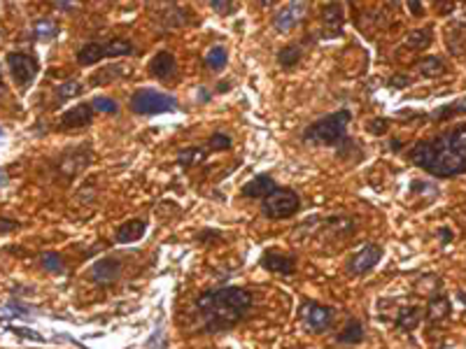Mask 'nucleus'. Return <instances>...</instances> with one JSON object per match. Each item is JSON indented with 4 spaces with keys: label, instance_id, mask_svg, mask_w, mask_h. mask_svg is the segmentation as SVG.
Returning <instances> with one entry per match:
<instances>
[{
    "label": "nucleus",
    "instance_id": "nucleus-44",
    "mask_svg": "<svg viewBox=\"0 0 466 349\" xmlns=\"http://www.w3.org/2000/svg\"><path fill=\"white\" fill-rule=\"evenodd\" d=\"M0 182H3V173H0Z\"/></svg>",
    "mask_w": 466,
    "mask_h": 349
},
{
    "label": "nucleus",
    "instance_id": "nucleus-27",
    "mask_svg": "<svg viewBox=\"0 0 466 349\" xmlns=\"http://www.w3.org/2000/svg\"><path fill=\"white\" fill-rule=\"evenodd\" d=\"M80 93H82V84H80V82H75V79L63 82V84L54 91L56 105H63V103H66V100H70V98H78Z\"/></svg>",
    "mask_w": 466,
    "mask_h": 349
},
{
    "label": "nucleus",
    "instance_id": "nucleus-31",
    "mask_svg": "<svg viewBox=\"0 0 466 349\" xmlns=\"http://www.w3.org/2000/svg\"><path fill=\"white\" fill-rule=\"evenodd\" d=\"M231 144H233V140L228 135H224V133H215V135L208 140L210 151H224V149L231 147Z\"/></svg>",
    "mask_w": 466,
    "mask_h": 349
},
{
    "label": "nucleus",
    "instance_id": "nucleus-2",
    "mask_svg": "<svg viewBox=\"0 0 466 349\" xmlns=\"http://www.w3.org/2000/svg\"><path fill=\"white\" fill-rule=\"evenodd\" d=\"M408 158L420 170L433 177H457L466 173V122L440 133L431 140H422L408 151Z\"/></svg>",
    "mask_w": 466,
    "mask_h": 349
},
{
    "label": "nucleus",
    "instance_id": "nucleus-9",
    "mask_svg": "<svg viewBox=\"0 0 466 349\" xmlns=\"http://www.w3.org/2000/svg\"><path fill=\"white\" fill-rule=\"evenodd\" d=\"M308 5L305 3H289V5H283L276 17H273V28L280 30V33H292L294 28H298L301 23L305 21V17H308Z\"/></svg>",
    "mask_w": 466,
    "mask_h": 349
},
{
    "label": "nucleus",
    "instance_id": "nucleus-3",
    "mask_svg": "<svg viewBox=\"0 0 466 349\" xmlns=\"http://www.w3.org/2000/svg\"><path fill=\"white\" fill-rule=\"evenodd\" d=\"M352 122V114L350 110H338L329 117L317 119L315 124H310L303 133V140L310 144H341L348 135V126Z\"/></svg>",
    "mask_w": 466,
    "mask_h": 349
},
{
    "label": "nucleus",
    "instance_id": "nucleus-33",
    "mask_svg": "<svg viewBox=\"0 0 466 349\" xmlns=\"http://www.w3.org/2000/svg\"><path fill=\"white\" fill-rule=\"evenodd\" d=\"M210 8H213L217 15L226 17V15H233L235 10H238V5L233 3H226V0H215V3H210Z\"/></svg>",
    "mask_w": 466,
    "mask_h": 349
},
{
    "label": "nucleus",
    "instance_id": "nucleus-36",
    "mask_svg": "<svg viewBox=\"0 0 466 349\" xmlns=\"http://www.w3.org/2000/svg\"><path fill=\"white\" fill-rule=\"evenodd\" d=\"M438 236H440V243H443V245H450V240H452V231H450L448 226H443V228H440V231H438Z\"/></svg>",
    "mask_w": 466,
    "mask_h": 349
},
{
    "label": "nucleus",
    "instance_id": "nucleus-22",
    "mask_svg": "<svg viewBox=\"0 0 466 349\" xmlns=\"http://www.w3.org/2000/svg\"><path fill=\"white\" fill-rule=\"evenodd\" d=\"M208 154H210L208 147H187V149L177 151V163L184 168H191V166H196V163L206 161Z\"/></svg>",
    "mask_w": 466,
    "mask_h": 349
},
{
    "label": "nucleus",
    "instance_id": "nucleus-19",
    "mask_svg": "<svg viewBox=\"0 0 466 349\" xmlns=\"http://www.w3.org/2000/svg\"><path fill=\"white\" fill-rule=\"evenodd\" d=\"M420 319H422V310L418 305H406L397 312V326L401 331H413V328H418Z\"/></svg>",
    "mask_w": 466,
    "mask_h": 349
},
{
    "label": "nucleus",
    "instance_id": "nucleus-14",
    "mask_svg": "<svg viewBox=\"0 0 466 349\" xmlns=\"http://www.w3.org/2000/svg\"><path fill=\"white\" fill-rule=\"evenodd\" d=\"M145 231H147L145 219H129L117 228V233H114V243H119V245L138 243V240L145 236Z\"/></svg>",
    "mask_w": 466,
    "mask_h": 349
},
{
    "label": "nucleus",
    "instance_id": "nucleus-45",
    "mask_svg": "<svg viewBox=\"0 0 466 349\" xmlns=\"http://www.w3.org/2000/svg\"><path fill=\"white\" fill-rule=\"evenodd\" d=\"M0 135H3V131H0Z\"/></svg>",
    "mask_w": 466,
    "mask_h": 349
},
{
    "label": "nucleus",
    "instance_id": "nucleus-35",
    "mask_svg": "<svg viewBox=\"0 0 466 349\" xmlns=\"http://www.w3.org/2000/svg\"><path fill=\"white\" fill-rule=\"evenodd\" d=\"M17 228H19V221L0 217V233H10V231H17Z\"/></svg>",
    "mask_w": 466,
    "mask_h": 349
},
{
    "label": "nucleus",
    "instance_id": "nucleus-32",
    "mask_svg": "<svg viewBox=\"0 0 466 349\" xmlns=\"http://www.w3.org/2000/svg\"><path fill=\"white\" fill-rule=\"evenodd\" d=\"M450 112H466V98L459 100V103H450V105L440 107L438 112H433V119H448Z\"/></svg>",
    "mask_w": 466,
    "mask_h": 349
},
{
    "label": "nucleus",
    "instance_id": "nucleus-1",
    "mask_svg": "<svg viewBox=\"0 0 466 349\" xmlns=\"http://www.w3.org/2000/svg\"><path fill=\"white\" fill-rule=\"evenodd\" d=\"M254 305V296L242 287L210 289L194 301V323L203 333L226 331L245 319Z\"/></svg>",
    "mask_w": 466,
    "mask_h": 349
},
{
    "label": "nucleus",
    "instance_id": "nucleus-28",
    "mask_svg": "<svg viewBox=\"0 0 466 349\" xmlns=\"http://www.w3.org/2000/svg\"><path fill=\"white\" fill-rule=\"evenodd\" d=\"M126 73V68L124 66H119V63H114V66H105L100 73H96L93 75V79H91V84L93 86H98V84H110L112 79H117V77H121V75Z\"/></svg>",
    "mask_w": 466,
    "mask_h": 349
},
{
    "label": "nucleus",
    "instance_id": "nucleus-21",
    "mask_svg": "<svg viewBox=\"0 0 466 349\" xmlns=\"http://www.w3.org/2000/svg\"><path fill=\"white\" fill-rule=\"evenodd\" d=\"M301 59H303V47H301V44H296V42L287 44V47H283L278 52V63H280V68H285V70L294 68Z\"/></svg>",
    "mask_w": 466,
    "mask_h": 349
},
{
    "label": "nucleus",
    "instance_id": "nucleus-23",
    "mask_svg": "<svg viewBox=\"0 0 466 349\" xmlns=\"http://www.w3.org/2000/svg\"><path fill=\"white\" fill-rule=\"evenodd\" d=\"M35 40L40 42H52L56 35H59V23L54 19H37L35 26H33Z\"/></svg>",
    "mask_w": 466,
    "mask_h": 349
},
{
    "label": "nucleus",
    "instance_id": "nucleus-17",
    "mask_svg": "<svg viewBox=\"0 0 466 349\" xmlns=\"http://www.w3.org/2000/svg\"><path fill=\"white\" fill-rule=\"evenodd\" d=\"M119 275V263L114 258H100L98 263H93L91 268V279L96 284H112Z\"/></svg>",
    "mask_w": 466,
    "mask_h": 349
},
{
    "label": "nucleus",
    "instance_id": "nucleus-18",
    "mask_svg": "<svg viewBox=\"0 0 466 349\" xmlns=\"http://www.w3.org/2000/svg\"><path fill=\"white\" fill-rule=\"evenodd\" d=\"M448 317H450V301L443 294L433 296L429 301V308H427V319H429V323H438L448 319Z\"/></svg>",
    "mask_w": 466,
    "mask_h": 349
},
{
    "label": "nucleus",
    "instance_id": "nucleus-6",
    "mask_svg": "<svg viewBox=\"0 0 466 349\" xmlns=\"http://www.w3.org/2000/svg\"><path fill=\"white\" fill-rule=\"evenodd\" d=\"M301 209V198L294 189H276L261 200V212L268 219H289Z\"/></svg>",
    "mask_w": 466,
    "mask_h": 349
},
{
    "label": "nucleus",
    "instance_id": "nucleus-42",
    "mask_svg": "<svg viewBox=\"0 0 466 349\" xmlns=\"http://www.w3.org/2000/svg\"><path fill=\"white\" fill-rule=\"evenodd\" d=\"M457 296H459V298H464V301H462V303H464V305H466V294H464V291H459V294H457Z\"/></svg>",
    "mask_w": 466,
    "mask_h": 349
},
{
    "label": "nucleus",
    "instance_id": "nucleus-30",
    "mask_svg": "<svg viewBox=\"0 0 466 349\" xmlns=\"http://www.w3.org/2000/svg\"><path fill=\"white\" fill-rule=\"evenodd\" d=\"M91 107H93V112H103V114H117V110H119V105L107 96H96Z\"/></svg>",
    "mask_w": 466,
    "mask_h": 349
},
{
    "label": "nucleus",
    "instance_id": "nucleus-7",
    "mask_svg": "<svg viewBox=\"0 0 466 349\" xmlns=\"http://www.w3.org/2000/svg\"><path fill=\"white\" fill-rule=\"evenodd\" d=\"M298 319L308 333H327L334 323V310L315 301H303L298 308Z\"/></svg>",
    "mask_w": 466,
    "mask_h": 349
},
{
    "label": "nucleus",
    "instance_id": "nucleus-15",
    "mask_svg": "<svg viewBox=\"0 0 466 349\" xmlns=\"http://www.w3.org/2000/svg\"><path fill=\"white\" fill-rule=\"evenodd\" d=\"M276 180H273L271 175H257L254 180H250L242 187V196L245 198H261L264 200L268 194L271 191H276Z\"/></svg>",
    "mask_w": 466,
    "mask_h": 349
},
{
    "label": "nucleus",
    "instance_id": "nucleus-41",
    "mask_svg": "<svg viewBox=\"0 0 466 349\" xmlns=\"http://www.w3.org/2000/svg\"><path fill=\"white\" fill-rule=\"evenodd\" d=\"M217 91H228V84H226V82H222V84L217 86Z\"/></svg>",
    "mask_w": 466,
    "mask_h": 349
},
{
    "label": "nucleus",
    "instance_id": "nucleus-20",
    "mask_svg": "<svg viewBox=\"0 0 466 349\" xmlns=\"http://www.w3.org/2000/svg\"><path fill=\"white\" fill-rule=\"evenodd\" d=\"M336 340L341 345H359L364 340V323L359 319H350L348 326L336 335Z\"/></svg>",
    "mask_w": 466,
    "mask_h": 349
},
{
    "label": "nucleus",
    "instance_id": "nucleus-5",
    "mask_svg": "<svg viewBox=\"0 0 466 349\" xmlns=\"http://www.w3.org/2000/svg\"><path fill=\"white\" fill-rule=\"evenodd\" d=\"M136 52V47L124 40V37H112L105 42H87L84 47H80L78 63L80 66H96L103 59H114V56H131Z\"/></svg>",
    "mask_w": 466,
    "mask_h": 349
},
{
    "label": "nucleus",
    "instance_id": "nucleus-38",
    "mask_svg": "<svg viewBox=\"0 0 466 349\" xmlns=\"http://www.w3.org/2000/svg\"><path fill=\"white\" fill-rule=\"evenodd\" d=\"M411 82L408 79H392V86H397V88H404V86H408Z\"/></svg>",
    "mask_w": 466,
    "mask_h": 349
},
{
    "label": "nucleus",
    "instance_id": "nucleus-12",
    "mask_svg": "<svg viewBox=\"0 0 466 349\" xmlns=\"http://www.w3.org/2000/svg\"><path fill=\"white\" fill-rule=\"evenodd\" d=\"M261 265L271 272H278V275H294L296 272V258L283 252H264Z\"/></svg>",
    "mask_w": 466,
    "mask_h": 349
},
{
    "label": "nucleus",
    "instance_id": "nucleus-37",
    "mask_svg": "<svg viewBox=\"0 0 466 349\" xmlns=\"http://www.w3.org/2000/svg\"><path fill=\"white\" fill-rule=\"evenodd\" d=\"M408 8H411L413 15H422V5H418L415 0H411V3H408Z\"/></svg>",
    "mask_w": 466,
    "mask_h": 349
},
{
    "label": "nucleus",
    "instance_id": "nucleus-10",
    "mask_svg": "<svg viewBox=\"0 0 466 349\" xmlns=\"http://www.w3.org/2000/svg\"><path fill=\"white\" fill-rule=\"evenodd\" d=\"M380 258H382V247L375 245V243H368V245H364L352 258H350L348 270L352 272V275H364V272L373 270L375 265H378Z\"/></svg>",
    "mask_w": 466,
    "mask_h": 349
},
{
    "label": "nucleus",
    "instance_id": "nucleus-11",
    "mask_svg": "<svg viewBox=\"0 0 466 349\" xmlns=\"http://www.w3.org/2000/svg\"><path fill=\"white\" fill-rule=\"evenodd\" d=\"M346 15H343L341 3H331L322 10V30L327 37H341L346 30Z\"/></svg>",
    "mask_w": 466,
    "mask_h": 349
},
{
    "label": "nucleus",
    "instance_id": "nucleus-8",
    "mask_svg": "<svg viewBox=\"0 0 466 349\" xmlns=\"http://www.w3.org/2000/svg\"><path fill=\"white\" fill-rule=\"evenodd\" d=\"M5 63H8L15 84H19L21 88L33 84L37 70H40V66H37V61L33 59V56L24 54V52H10L8 56H5Z\"/></svg>",
    "mask_w": 466,
    "mask_h": 349
},
{
    "label": "nucleus",
    "instance_id": "nucleus-4",
    "mask_svg": "<svg viewBox=\"0 0 466 349\" xmlns=\"http://www.w3.org/2000/svg\"><path fill=\"white\" fill-rule=\"evenodd\" d=\"M177 107H180V103H177L175 96L156 91V88H138L131 96V110L140 114V117H154V114L175 112Z\"/></svg>",
    "mask_w": 466,
    "mask_h": 349
},
{
    "label": "nucleus",
    "instance_id": "nucleus-13",
    "mask_svg": "<svg viewBox=\"0 0 466 349\" xmlns=\"http://www.w3.org/2000/svg\"><path fill=\"white\" fill-rule=\"evenodd\" d=\"M93 119V107L91 103H80L75 107H70V110L61 117V129H82V126L91 124Z\"/></svg>",
    "mask_w": 466,
    "mask_h": 349
},
{
    "label": "nucleus",
    "instance_id": "nucleus-34",
    "mask_svg": "<svg viewBox=\"0 0 466 349\" xmlns=\"http://www.w3.org/2000/svg\"><path fill=\"white\" fill-rule=\"evenodd\" d=\"M387 126H389L387 119H382V117L371 119V122H368V133H373V135H382V133L387 131Z\"/></svg>",
    "mask_w": 466,
    "mask_h": 349
},
{
    "label": "nucleus",
    "instance_id": "nucleus-25",
    "mask_svg": "<svg viewBox=\"0 0 466 349\" xmlns=\"http://www.w3.org/2000/svg\"><path fill=\"white\" fill-rule=\"evenodd\" d=\"M40 265L47 272H54V275H61V272H66V261H63V256L59 252H42L40 254Z\"/></svg>",
    "mask_w": 466,
    "mask_h": 349
},
{
    "label": "nucleus",
    "instance_id": "nucleus-43",
    "mask_svg": "<svg viewBox=\"0 0 466 349\" xmlns=\"http://www.w3.org/2000/svg\"><path fill=\"white\" fill-rule=\"evenodd\" d=\"M5 91V82H3V77H0V93Z\"/></svg>",
    "mask_w": 466,
    "mask_h": 349
},
{
    "label": "nucleus",
    "instance_id": "nucleus-26",
    "mask_svg": "<svg viewBox=\"0 0 466 349\" xmlns=\"http://www.w3.org/2000/svg\"><path fill=\"white\" fill-rule=\"evenodd\" d=\"M418 70L424 77H438V75L445 73V63L443 59H438V56H427V59L418 63Z\"/></svg>",
    "mask_w": 466,
    "mask_h": 349
},
{
    "label": "nucleus",
    "instance_id": "nucleus-24",
    "mask_svg": "<svg viewBox=\"0 0 466 349\" xmlns=\"http://www.w3.org/2000/svg\"><path fill=\"white\" fill-rule=\"evenodd\" d=\"M226 66H228V54L222 44H217V47H213L206 54V68L213 70V73H222Z\"/></svg>",
    "mask_w": 466,
    "mask_h": 349
},
{
    "label": "nucleus",
    "instance_id": "nucleus-16",
    "mask_svg": "<svg viewBox=\"0 0 466 349\" xmlns=\"http://www.w3.org/2000/svg\"><path fill=\"white\" fill-rule=\"evenodd\" d=\"M177 61L170 52H156L150 61V73L159 79H168L175 73Z\"/></svg>",
    "mask_w": 466,
    "mask_h": 349
},
{
    "label": "nucleus",
    "instance_id": "nucleus-39",
    "mask_svg": "<svg viewBox=\"0 0 466 349\" xmlns=\"http://www.w3.org/2000/svg\"><path fill=\"white\" fill-rule=\"evenodd\" d=\"M199 93H201V100H203V103H208V100H210V96H208V88H201Z\"/></svg>",
    "mask_w": 466,
    "mask_h": 349
},
{
    "label": "nucleus",
    "instance_id": "nucleus-40",
    "mask_svg": "<svg viewBox=\"0 0 466 349\" xmlns=\"http://www.w3.org/2000/svg\"><path fill=\"white\" fill-rule=\"evenodd\" d=\"M389 147H392V149H399V147H401V142H399V140H392V142H389Z\"/></svg>",
    "mask_w": 466,
    "mask_h": 349
},
{
    "label": "nucleus",
    "instance_id": "nucleus-29",
    "mask_svg": "<svg viewBox=\"0 0 466 349\" xmlns=\"http://www.w3.org/2000/svg\"><path fill=\"white\" fill-rule=\"evenodd\" d=\"M429 44H431V28L413 30V33L406 37L408 49H424V47H429Z\"/></svg>",
    "mask_w": 466,
    "mask_h": 349
}]
</instances>
